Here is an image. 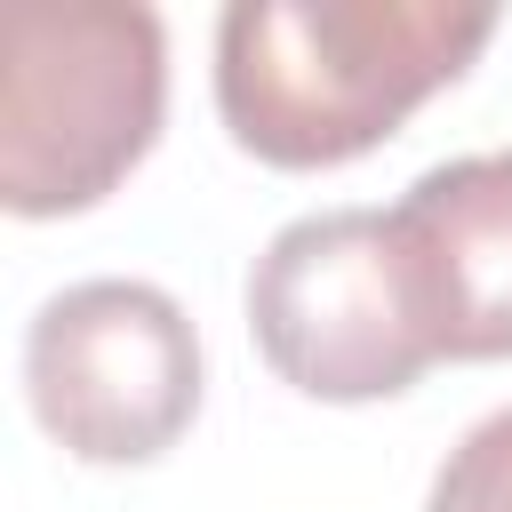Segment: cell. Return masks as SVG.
I'll use <instances>...</instances> for the list:
<instances>
[{
  "label": "cell",
  "instance_id": "cell-3",
  "mask_svg": "<svg viewBox=\"0 0 512 512\" xmlns=\"http://www.w3.org/2000/svg\"><path fill=\"white\" fill-rule=\"evenodd\" d=\"M248 328L304 400H392L440 360L392 208H320L272 232L248 272Z\"/></svg>",
  "mask_w": 512,
  "mask_h": 512
},
{
  "label": "cell",
  "instance_id": "cell-6",
  "mask_svg": "<svg viewBox=\"0 0 512 512\" xmlns=\"http://www.w3.org/2000/svg\"><path fill=\"white\" fill-rule=\"evenodd\" d=\"M424 512H512V408L480 416L432 472Z\"/></svg>",
  "mask_w": 512,
  "mask_h": 512
},
{
  "label": "cell",
  "instance_id": "cell-4",
  "mask_svg": "<svg viewBox=\"0 0 512 512\" xmlns=\"http://www.w3.org/2000/svg\"><path fill=\"white\" fill-rule=\"evenodd\" d=\"M40 432L80 464H152L200 408V336L152 280H80L24 328Z\"/></svg>",
  "mask_w": 512,
  "mask_h": 512
},
{
  "label": "cell",
  "instance_id": "cell-2",
  "mask_svg": "<svg viewBox=\"0 0 512 512\" xmlns=\"http://www.w3.org/2000/svg\"><path fill=\"white\" fill-rule=\"evenodd\" d=\"M168 32L128 0L16 8L0 32V208L80 216L160 136Z\"/></svg>",
  "mask_w": 512,
  "mask_h": 512
},
{
  "label": "cell",
  "instance_id": "cell-1",
  "mask_svg": "<svg viewBox=\"0 0 512 512\" xmlns=\"http://www.w3.org/2000/svg\"><path fill=\"white\" fill-rule=\"evenodd\" d=\"M496 8L448 0H232L216 16V112L264 168H344L464 80Z\"/></svg>",
  "mask_w": 512,
  "mask_h": 512
},
{
  "label": "cell",
  "instance_id": "cell-5",
  "mask_svg": "<svg viewBox=\"0 0 512 512\" xmlns=\"http://www.w3.org/2000/svg\"><path fill=\"white\" fill-rule=\"evenodd\" d=\"M392 232L440 360H512V152L424 168L392 200Z\"/></svg>",
  "mask_w": 512,
  "mask_h": 512
}]
</instances>
